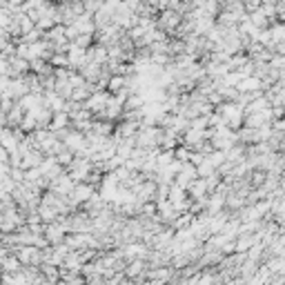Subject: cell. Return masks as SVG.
Wrapping results in <instances>:
<instances>
[{
	"mask_svg": "<svg viewBox=\"0 0 285 285\" xmlns=\"http://www.w3.org/2000/svg\"><path fill=\"white\" fill-rule=\"evenodd\" d=\"M94 20H96V27L98 29H105V27H110V25L114 23V12L103 5V9H98V12L94 14Z\"/></svg>",
	"mask_w": 285,
	"mask_h": 285,
	"instance_id": "obj_15",
	"label": "cell"
},
{
	"mask_svg": "<svg viewBox=\"0 0 285 285\" xmlns=\"http://www.w3.org/2000/svg\"><path fill=\"white\" fill-rule=\"evenodd\" d=\"M51 65L54 67H69V54L67 51H56L54 56H51Z\"/></svg>",
	"mask_w": 285,
	"mask_h": 285,
	"instance_id": "obj_24",
	"label": "cell"
},
{
	"mask_svg": "<svg viewBox=\"0 0 285 285\" xmlns=\"http://www.w3.org/2000/svg\"><path fill=\"white\" fill-rule=\"evenodd\" d=\"M247 14H238V12H232V9H221L219 16H216V25L219 27H238V23Z\"/></svg>",
	"mask_w": 285,
	"mask_h": 285,
	"instance_id": "obj_6",
	"label": "cell"
},
{
	"mask_svg": "<svg viewBox=\"0 0 285 285\" xmlns=\"http://www.w3.org/2000/svg\"><path fill=\"white\" fill-rule=\"evenodd\" d=\"M187 192H189V196H192V199H205V196L210 194V189H207V180L203 178V176H199V178H194V180H192V183H189Z\"/></svg>",
	"mask_w": 285,
	"mask_h": 285,
	"instance_id": "obj_11",
	"label": "cell"
},
{
	"mask_svg": "<svg viewBox=\"0 0 285 285\" xmlns=\"http://www.w3.org/2000/svg\"><path fill=\"white\" fill-rule=\"evenodd\" d=\"M40 269L47 276V285L60 283V265H54V263H40Z\"/></svg>",
	"mask_w": 285,
	"mask_h": 285,
	"instance_id": "obj_16",
	"label": "cell"
},
{
	"mask_svg": "<svg viewBox=\"0 0 285 285\" xmlns=\"http://www.w3.org/2000/svg\"><path fill=\"white\" fill-rule=\"evenodd\" d=\"M196 169H199V176H203V178H205V176H210V174H214V172H216L214 163H212V160L207 158V156H205V160H203V163H201Z\"/></svg>",
	"mask_w": 285,
	"mask_h": 285,
	"instance_id": "obj_27",
	"label": "cell"
},
{
	"mask_svg": "<svg viewBox=\"0 0 285 285\" xmlns=\"http://www.w3.org/2000/svg\"><path fill=\"white\" fill-rule=\"evenodd\" d=\"M91 169H94L91 158H85V156H78V154H76V158L71 160V165L67 167V172L71 174V178H74L76 183H80V180H87V176L91 174Z\"/></svg>",
	"mask_w": 285,
	"mask_h": 285,
	"instance_id": "obj_2",
	"label": "cell"
},
{
	"mask_svg": "<svg viewBox=\"0 0 285 285\" xmlns=\"http://www.w3.org/2000/svg\"><path fill=\"white\" fill-rule=\"evenodd\" d=\"M129 85V76H123V74H112L110 82H107V89L112 91V94H118V91L123 89V87Z\"/></svg>",
	"mask_w": 285,
	"mask_h": 285,
	"instance_id": "obj_18",
	"label": "cell"
},
{
	"mask_svg": "<svg viewBox=\"0 0 285 285\" xmlns=\"http://www.w3.org/2000/svg\"><path fill=\"white\" fill-rule=\"evenodd\" d=\"M56 158H58V163L63 165V167H69V165H71V160L76 158V152H74V149H69V147H65L63 152H60Z\"/></svg>",
	"mask_w": 285,
	"mask_h": 285,
	"instance_id": "obj_25",
	"label": "cell"
},
{
	"mask_svg": "<svg viewBox=\"0 0 285 285\" xmlns=\"http://www.w3.org/2000/svg\"><path fill=\"white\" fill-rule=\"evenodd\" d=\"M272 269H269V265L267 263H261V265H258V269H256V274H254L252 276V281L250 283H269L272 281Z\"/></svg>",
	"mask_w": 285,
	"mask_h": 285,
	"instance_id": "obj_20",
	"label": "cell"
},
{
	"mask_svg": "<svg viewBox=\"0 0 285 285\" xmlns=\"http://www.w3.org/2000/svg\"><path fill=\"white\" fill-rule=\"evenodd\" d=\"M0 143H3L5 149H9V152H16L18 149V136L14 134V127H3V138H0Z\"/></svg>",
	"mask_w": 285,
	"mask_h": 285,
	"instance_id": "obj_13",
	"label": "cell"
},
{
	"mask_svg": "<svg viewBox=\"0 0 285 285\" xmlns=\"http://www.w3.org/2000/svg\"><path fill=\"white\" fill-rule=\"evenodd\" d=\"M103 5H105V0H85V12L96 14L98 9H103Z\"/></svg>",
	"mask_w": 285,
	"mask_h": 285,
	"instance_id": "obj_28",
	"label": "cell"
},
{
	"mask_svg": "<svg viewBox=\"0 0 285 285\" xmlns=\"http://www.w3.org/2000/svg\"><path fill=\"white\" fill-rule=\"evenodd\" d=\"M269 32H272V40H274V45H278V43H285V23H274L272 27H269Z\"/></svg>",
	"mask_w": 285,
	"mask_h": 285,
	"instance_id": "obj_23",
	"label": "cell"
},
{
	"mask_svg": "<svg viewBox=\"0 0 285 285\" xmlns=\"http://www.w3.org/2000/svg\"><path fill=\"white\" fill-rule=\"evenodd\" d=\"M71 127V116L67 112H54V118H51V132H60V129Z\"/></svg>",
	"mask_w": 285,
	"mask_h": 285,
	"instance_id": "obj_12",
	"label": "cell"
},
{
	"mask_svg": "<svg viewBox=\"0 0 285 285\" xmlns=\"http://www.w3.org/2000/svg\"><path fill=\"white\" fill-rule=\"evenodd\" d=\"M9 63H12V78H18V76H25L27 71H32V60L23 58V56H12L9 58Z\"/></svg>",
	"mask_w": 285,
	"mask_h": 285,
	"instance_id": "obj_8",
	"label": "cell"
},
{
	"mask_svg": "<svg viewBox=\"0 0 285 285\" xmlns=\"http://www.w3.org/2000/svg\"><path fill=\"white\" fill-rule=\"evenodd\" d=\"M250 18L254 20V25H256L258 29H265V27H269V25H272V18H269L267 14L263 12V7H258L256 12H252V14H250Z\"/></svg>",
	"mask_w": 285,
	"mask_h": 285,
	"instance_id": "obj_21",
	"label": "cell"
},
{
	"mask_svg": "<svg viewBox=\"0 0 285 285\" xmlns=\"http://www.w3.org/2000/svg\"><path fill=\"white\" fill-rule=\"evenodd\" d=\"M65 145L69 149H74V152H80L82 147L87 145V134L85 132H80V129H76V127H71L69 132H67V136L63 138Z\"/></svg>",
	"mask_w": 285,
	"mask_h": 285,
	"instance_id": "obj_7",
	"label": "cell"
},
{
	"mask_svg": "<svg viewBox=\"0 0 285 285\" xmlns=\"http://www.w3.org/2000/svg\"><path fill=\"white\" fill-rule=\"evenodd\" d=\"M156 23H158V27L160 29H165L169 36H174V32L180 27V23H183V14L180 12H176V9H163V12L158 14V18H156Z\"/></svg>",
	"mask_w": 285,
	"mask_h": 285,
	"instance_id": "obj_1",
	"label": "cell"
},
{
	"mask_svg": "<svg viewBox=\"0 0 285 285\" xmlns=\"http://www.w3.org/2000/svg\"><path fill=\"white\" fill-rule=\"evenodd\" d=\"M258 265H261V263L254 261V258H245V261H243V265H241V276L245 278L247 283H250V281H252V276L256 274Z\"/></svg>",
	"mask_w": 285,
	"mask_h": 285,
	"instance_id": "obj_19",
	"label": "cell"
},
{
	"mask_svg": "<svg viewBox=\"0 0 285 285\" xmlns=\"http://www.w3.org/2000/svg\"><path fill=\"white\" fill-rule=\"evenodd\" d=\"M238 91H265V85H263V80L258 78V76H245L241 82H238Z\"/></svg>",
	"mask_w": 285,
	"mask_h": 285,
	"instance_id": "obj_10",
	"label": "cell"
},
{
	"mask_svg": "<svg viewBox=\"0 0 285 285\" xmlns=\"http://www.w3.org/2000/svg\"><path fill=\"white\" fill-rule=\"evenodd\" d=\"M110 98H112V91H110V89H96L94 94H91V96L85 101V107L94 112V116H96L98 112H103V110L107 107Z\"/></svg>",
	"mask_w": 285,
	"mask_h": 285,
	"instance_id": "obj_4",
	"label": "cell"
},
{
	"mask_svg": "<svg viewBox=\"0 0 285 285\" xmlns=\"http://www.w3.org/2000/svg\"><path fill=\"white\" fill-rule=\"evenodd\" d=\"M74 43L78 45V47H82V49H89L91 45L96 43V36H94V34H80L78 38L74 40Z\"/></svg>",
	"mask_w": 285,
	"mask_h": 285,
	"instance_id": "obj_26",
	"label": "cell"
},
{
	"mask_svg": "<svg viewBox=\"0 0 285 285\" xmlns=\"http://www.w3.org/2000/svg\"><path fill=\"white\" fill-rule=\"evenodd\" d=\"M96 192H98V187H94V185L87 183V180H80V183H76L74 192H71V201H74L76 205H82L85 201H89Z\"/></svg>",
	"mask_w": 285,
	"mask_h": 285,
	"instance_id": "obj_5",
	"label": "cell"
},
{
	"mask_svg": "<svg viewBox=\"0 0 285 285\" xmlns=\"http://www.w3.org/2000/svg\"><path fill=\"white\" fill-rule=\"evenodd\" d=\"M76 29H78L80 34H96L98 32V27H96V20H94V14H89V12H85L82 16L76 18Z\"/></svg>",
	"mask_w": 285,
	"mask_h": 285,
	"instance_id": "obj_9",
	"label": "cell"
},
{
	"mask_svg": "<svg viewBox=\"0 0 285 285\" xmlns=\"http://www.w3.org/2000/svg\"><path fill=\"white\" fill-rule=\"evenodd\" d=\"M18 258L23 265H40L43 263V247L38 245H18Z\"/></svg>",
	"mask_w": 285,
	"mask_h": 285,
	"instance_id": "obj_3",
	"label": "cell"
},
{
	"mask_svg": "<svg viewBox=\"0 0 285 285\" xmlns=\"http://www.w3.org/2000/svg\"><path fill=\"white\" fill-rule=\"evenodd\" d=\"M0 267H3V272H18V269H23V261L18 258V254H9V256L0 258Z\"/></svg>",
	"mask_w": 285,
	"mask_h": 285,
	"instance_id": "obj_17",
	"label": "cell"
},
{
	"mask_svg": "<svg viewBox=\"0 0 285 285\" xmlns=\"http://www.w3.org/2000/svg\"><path fill=\"white\" fill-rule=\"evenodd\" d=\"M223 210H225V196L219 194V192H212L210 199H207V212L210 214H219Z\"/></svg>",
	"mask_w": 285,
	"mask_h": 285,
	"instance_id": "obj_14",
	"label": "cell"
},
{
	"mask_svg": "<svg viewBox=\"0 0 285 285\" xmlns=\"http://www.w3.org/2000/svg\"><path fill=\"white\" fill-rule=\"evenodd\" d=\"M247 178H250L252 187H261V185L265 183V178H267V172H265V169H261V167H254Z\"/></svg>",
	"mask_w": 285,
	"mask_h": 285,
	"instance_id": "obj_22",
	"label": "cell"
}]
</instances>
